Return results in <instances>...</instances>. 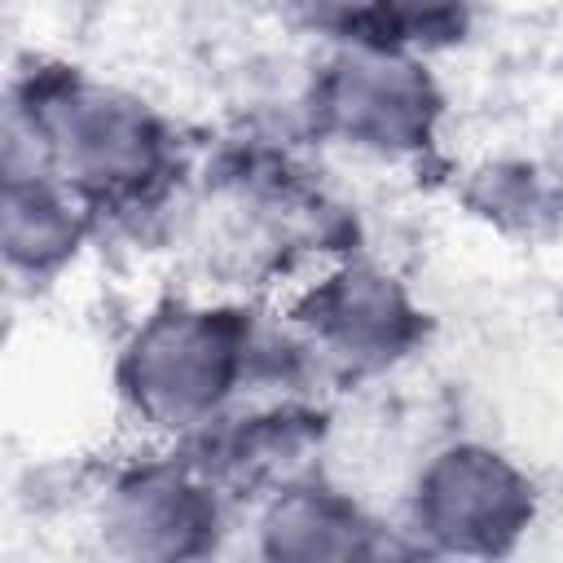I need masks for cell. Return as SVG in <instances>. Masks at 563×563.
I'll list each match as a JSON object with an SVG mask.
<instances>
[{"instance_id": "6da1fadb", "label": "cell", "mask_w": 563, "mask_h": 563, "mask_svg": "<svg viewBox=\"0 0 563 563\" xmlns=\"http://www.w3.org/2000/svg\"><path fill=\"white\" fill-rule=\"evenodd\" d=\"M13 123L31 132L35 163L4 172H57L66 189L97 207L145 202L172 172L167 128L145 101L66 70L31 79L26 106H13Z\"/></svg>"}, {"instance_id": "7a4b0ae2", "label": "cell", "mask_w": 563, "mask_h": 563, "mask_svg": "<svg viewBox=\"0 0 563 563\" xmlns=\"http://www.w3.org/2000/svg\"><path fill=\"white\" fill-rule=\"evenodd\" d=\"M251 361V321L233 308H158L119 361L128 405L154 427H202Z\"/></svg>"}, {"instance_id": "3957f363", "label": "cell", "mask_w": 563, "mask_h": 563, "mask_svg": "<svg viewBox=\"0 0 563 563\" xmlns=\"http://www.w3.org/2000/svg\"><path fill=\"white\" fill-rule=\"evenodd\" d=\"M312 128L374 154H409L431 141L440 92L400 48L352 44L312 84Z\"/></svg>"}, {"instance_id": "277c9868", "label": "cell", "mask_w": 563, "mask_h": 563, "mask_svg": "<svg viewBox=\"0 0 563 563\" xmlns=\"http://www.w3.org/2000/svg\"><path fill=\"white\" fill-rule=\"evenodd\" d=\"M532 510L528 475L484 444L435 453L413 484V523L449 554H506L528 532Z\"/></svg>"}, {"instance_id": "5b68a950", "label": "cell", "mask_w": 563, "mask_h": 563, "mask_svg": "<svg viewBox=\"0 0 563 563\" xmlns=\"http://www.w3.org/2000/svg\"><path fill=\"white\" fill-rule=\"evenodd\" d=\"M295 317L312 343H321L325 356L343 361L347 369L391 365L422 339V312L409 303V295L365 264H347L317 282L299 299Z\"/></svg>"}, {"instance_id": "8992f818", "label": "cell", "mask_w": 563, "mask_h": 563, "mask_svg": "<svg viewBox=\"0 0 563 563\" xmlns=\"http://www.w3.org/2000/svg\"><path fill=\"white\" fill-rule=\"evenodd\" d=\"M106 541L128 559H194L216 545V497L189 466H141L110 488Z\"/></svg>"}, {"instance_id": "52a82bcc", "label": "cell", "mask_w": 563, "mask_h": 563, "mask_svg": "<svg viewBox=\"0 0 563 563\" xmlns=\"http://www.w3.org/2000/svg\"><path fill=\"white\" fill-rule=\"evenodd\" d=\"M260 537L268 559H369L383 550L361 506L321 484L282 488Z\"/></svg>"}, {"instance_id": "ba28073f", "label": "cell", "mask_w": 563, "mask_h": 563, "mask_svg": "<svg viewBox=\"0 0 563 563\" xmlns=\"http://www.w3.org/2000/svg\"><path fill=\"white\" fill-rule=\"evenodd\" d=\"M4 255L13 268L53 273L75 255L84 238V216L70 189L48 172H4Z\"/></svg>"}, {"instance_id": "9c48e42d", "label": "cell", "mask_w": 563, "mask_h": 563, "mask_svg": "<svg viewBox=\"0 0 563 563\" xmlns=\"http://www.w3.org/2000/svg\"><path fill=\"white\" fill-rule=\"evenodd\" d=\"M466 198L479 216L497 220L501 229H519V233H537L563 207V194L528 163H497L479 172Z\"/></svg>"}, {"instance_id": "30bf717a", "label": "cell", "mask_w": 563, "mask_h": 563, "mask_svg": "<svg viewBox=\"0 0 563 563\" xmlns=\"http://www.w3.org/2000/svg\"><path fill=\"white\" fill-rule=\"evenodd\" d=\"M462 31V0H378V44L400 48L405 40H431Z\"/></svg>"}]
</instances>
